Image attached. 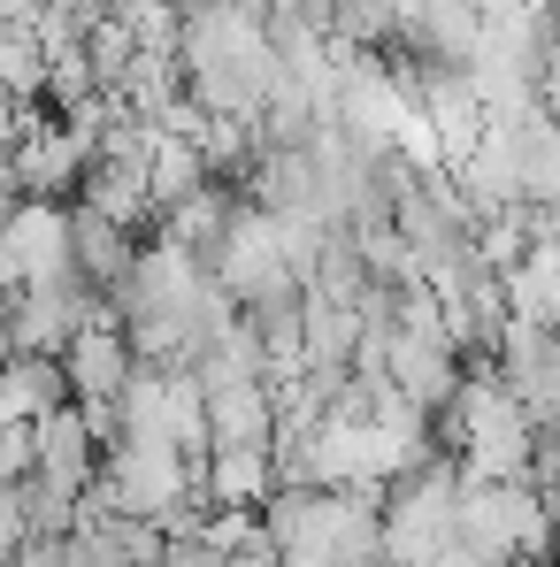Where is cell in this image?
<instances>
[{
  "label": "cell",
  "mask_w": 560,
  "mask_h": 567,
  "mask_svg": "<svg viewBox=\"0 0 560 567\" xmlns=\"http://www.w3.org/2000/svg\"><path fill=\"white\" fill-rule=\"evenodd\" d=\"M530 453H538V430H530L522 399L491 377V369L461 377V391H454V461H461L468 483L530 475Z\"/></svg>",
  "instance_id": "cell-1"
},
{
  "label": "cell",
  "mask_w": 560,
  "mask_h": 567,
  "mask_svg": "<svg viewBox=\"0 0 560 567\" xmlns=\"http://www.w3.org/2000/svg\"><path fill=\"white\" fill-rule=\"evenodd\" d=\"M85 506L100 514H139V522H170L177 506H192V461L162 437H115L100 453V475L85 491Z\"/></svg>",
  "instance_id": "cell-2"
},
{
  "label": "cell",
  "mask_w": 560,
  "mask_h": 567,
  "mask_svg": "<svg viewBox=\"0 0 560 567\" xmlns=\"http://www.w3.org/2000/svg\"><path fill=\"white\" fill-rule=\"evenodd\" d=\"M454 537L476 545L483 560H546L553 553V506L530 475H507V483H468L461 475Z\"/></svg>",
  "instance_id": "cell-3"
},
{
  "label": "cell",
  "mask_w": 560,
  "mask_h": 567,
  "mask_svg": "<svg viewBox=\"0 0 560 567\" xmlns=\"http://www.w3.org/2000/svg\"><path fill=\"white\" fill-rule=\"evenodd\" d=\"M454 514H461V468L454 461H422L384 491V567H430L454 545Z\"/></svg>",
  "instance_id": "cell-4"
},
{
  "label": "cell",
  "mask_w": 560,
  "mask_h": 567,
  "mask_svg": "<svg viewBox=\"0 0 560 567\" xmlns=\"http://www.w3.org/2000/svg\"><path fill=\"white\" fill-rule=\"evenodd\" d=\"M93 322H108V299H100L93 284L78 277H39V284H23L8 307H0V338H8V353H70Z\"/></svg>",
  "instance_id": "cell-5"
},
{
  "label": "cell",
  "mask_w": 560,
  "mask_h": 567,
  "mask_svg": "<svg viewBox=\"0 0 560 567\" xmlns=\"http://www.w3.org/2000/svg\"><path fill=\"white\" fill-rule=\"evenodd\" d=\"M23 475H39V483H47V491H62V498H85V491H93L100 437H93V422H85V406H78V399L31 422V468H23Z\"/></svg>",
  "instance_id": "cell-6"
},
{
  "label": "cell",
  "mask_w": 560,
  "mask_h": 567,
  "mask_svg": "<svg viewBox=\"0 0 560 567\" xmlns=\"http://www.w3.org/2000/svg\"><path fill=\"white\" fill-rule=\"evenodd\" d=\"M85 162H93V146H85L70 123H23L16 154H8V169H16L23 199H54V207L85 185Z\"/></svg>",
  "instance_id": "cell-7"
},
{
  "label": "cell",
  "mask_w": 560,
  "mask_h": 567,
  "mask_svg": "<svg viewBox=\"0 0 560 567\" xmlns=\"http://www.w3.org/2000/svg\"><path fill=\"white\" fill-rule=\"evenodd\" d=\"M139 369V353H131V338L115 330V322H93L70 353H62V377H70V399L78 406H115L123 399V383Z\"/></svg>",
  "instance_id": "cell-8"
},
{
  "label": "cell",
  "mask_w": 560,
  "mask_h": 567,
  "mask_svg": "<svg viewBox=\"0 0 560 567\" xmlns=\"http://www.w3.org/2000/svg\"><path fill=\"white\" fill-rule=\"evenodd\" d=\"M200 406H207V453H231V445L277 453V391L269 383H215V391H200Z\"/></svg>",
  "instance_id": "cell-9"
},
{
  "label": "cell",
  "mask_w": 560,
  "mask_h": 567,
  "mask_svg": "<svg viewBox=\"0 0 560 567\" xmlns=\"http://www.w3.org/2000/svg\"><path fill=\"white\" fill-rule=\"evenodd\" d=\"M0 246L16 254L23 284L70 277V207H54V199H23V207L0 223Z\"/></svg>",
  "instance_id": "cell-10"
},
{
  "label": "cell",
  "mask_w": 560,
  "mask_h": 567,
  "mask_svg": "<svg viewBox=\"0 0 560 567\" xmlns=\"http://www.w3.org/2000/svg\"><path fill=\"white\" fill-rule=\"evenodd\" d=\"M192 491L207 506H262L277 491V453L269 445H231V453H207L192 461Z\"/></svg>",
  "instance_id": "cell-11"
},
{
  "label": "cell",
  "mask_w": 560,
  "mask_h": 567,
  "mask_svg": "<svg viewBox=\"0 0 560 567\" xmlns=\"http://www.w3.org/2000/svg\"><path fill=\"white\" fill-rule=\"evenodd\" d=\"M131 261H139V238H131L123 223H108V215H93V207H70V269L93 284L100 299L131 277Z\"/></svg>",
  "instance_id": "cell-12"
},
{
  "label": "cell",
  "mask_w": 560,
  "mask_h": 567,
  "mask_svg": "<svg viewBox=\"0 0 560 567\" xmlns=\"http://www.w3.org/2000/svg\"><path fill=\"white\" fill-rule=\"evenodd\" d=\"M238 207H246V192H231L223 177H207V185L185 192L177 207H162V238H170V246H185L192 261H207V254L223 246V230L238 223Z\"/></svg>",
  "instance_id": "cell-13"
},
{
  "label": "cell",
  "mask_w": 560,
  "mask_h": 567,
  "mask_svg": "<svg viewBox=\"0 0 560 567\" xmlns=\"http://www.w3.org/2000/svg\"><path fill=\"white\" fill-rule=\"evenodd\" d=\"M78 207H93L108 223H123V230H139L146 215H154V192H146V169L139 162H85V185H78Z\"/></svg>",
  "instance_id": "cell-14"
},
{
  "label": "cell",
  "mask_w": 560,
  "mask_h": 567,
  "mask_svg": "<svg viewBox=\"0 0 560 567\" xmlns=\"http://www.w3.org/2000/svg\"><path fill=\"white\" fill-rule=\"evenodd\" d=\"M0 391H8V406H16L23 422L70 406V377H62L54 353H8V361H0Z\"/></svg>",
  "instance_id": "cell-15"
},
{
  "label": "cell",
  "mask_w": 560,
  "mask_h": 567,
  "mask_svg": "<svg viewBox=\"0 0 560 567\" xmlns=\"http://www.w3.org/2000/svg\"><path fill=\"white\" fill-rule=\"evenodd\" d=\"M0 93L8 100L47 93V39H39V23H0Z\"/></svg>",
  "instance_id": "cell-16"
},
{
  "label": "cell",
  "mask_w": 560,
  "mask_h": 567,
  "mask_svg": "<svg viewBox=\"0 0 560 567\" xmlns=\"http://www.w3.org/2000/svg\"><path fill=\"white\" fill-rule=\"evenodd\" d=\"M207 177H215V169L200 162V146H185V138H170V131L154 138V162H146V192H154V215H162V207H177L185 192H200Z\"/></svg>",
  "instance_id": "cell-17"
},
{
  "label": "cell",
  "mask_w": 560,
  "mask_h": 567,
  "mask_svg": "<svg viewBox=\"0 0 560 567\" xmlns=\"http://www.w3.org/2000/svg\"><path fill=\"white\" fill-rule=\"evenodd\" d=\"M154 567H223V553H215V545H207V537H162V560Z\"/></svg>",
  "instance_id": "cell-18"
},
{
  "label": "cell",
  "mask_w": 560,
  "mask_h": 567,
  "mask_svg": "<svg viewBox=\"0 0 560 567\" xmlns=\"http://www.w3.org/2000/svg\"><path fill=\"white\" fill-rule=\"evenodd\" d=\"M16 138H23V100H8V93H0V162L16 154Z\"/></svg>",
  "instance_id": "cell-19"
},
{
  "label": "cell",
  "mask_w": 560,
  "mask_h": 567,
  "mask_svg": "<svg viewBox=\"0 0 560 567\" xmlns=\"http://www.w3.org/2000/svg\"><path fill=\"white\" fill-rule=\"evenodd\" d=\"M476 8H483V16H507V8H515V0H476Z\"/></svg>",
  "instance_id": "cell-20"
},
{
  "label": "cell",
  "mask_w": 560,
  "mask_h": 567,
  "mask_svg": "<svg viewBox=\"0 0 560 567\" xmlns=\"http://www.w3.org/2000/svg\"><path fill=\"white\" fill-rule=\"evenodd\" d=\"M483 567H538V560H483Z\"/></svg>",
  "instance_id": "cell-21"
},
{
  "label": "cell",
  "mask_w": 560,
  "mask_h": 567,
  "mask_svg": "<svg viewBox=\"0 0 560 567\" xmlns=\"http://www.w3.org/2000/svg\"><path fill=\"white\" fill-rule=\"evenodd\" d=\"M553 123H560V100H553Z\"/></svg>",
  "instance_id": "cell-22"
},
{
  "label": "cell",
  "mask_w": 560,
  "mask_h": 567,
  "mask_svg": "<svg viewBox=\"0 0 560 567\" xmlns=\"http://www.w3.org/2000/svg\"><path fill=\"white\" fill-rule=\"evenodd\" d=\"M0 483H8V468H0Z\"/></svg>",
  "instance_id": "cell-23"
}]
</instances>
